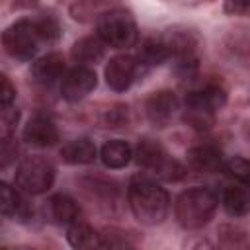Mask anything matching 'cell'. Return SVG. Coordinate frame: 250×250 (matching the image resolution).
I'll return each mask as SVG.
<instances>
[{
	"mask_svg": "<svg viewBox=\"0 0 250 250\" xmlns=\"http://www.w3.org/2000/svg\"><path fill=\"white\" fill-rule=\"evenodd\" d=\"M166 59H170V51L160 35L146 37L141 43L139 55H137V61L141 62V66H156V64H162Z\"/></svg>",
	"mask_w": 250,
	"mask_h": 250,
	"instance_id": "cell-22",
	"label": "cell"
},
{
	"mask_svg": "<svg viewBox=\"0 0 250 250\" xmlns=\"http://www.w3.org/2000/svg\"><path fill=\"white\" fill-rule=\"evenodd\" d=\"M221 203L230 217H244L250 213V191L240 186H229L221 195Z\"/></svg>",
	"mask_w": 250,
	"mask_h": 250,
	"instance_id": "cell-21",
	"label": "cell"
},
{
	"mask_svg": "<svg viewBox=\"0 0 250 250\" xmlns=\"http://www.w3.org/2000/svg\"><path fill=\"white\" fill-rule=\"evenodd\" d=\"M100 160L109 170L125 168L133 160V148L129 143L121 139H111L100 148Z\"/></svg>",
	"mask_w": 250,
	"mask_h": 250,
	"instance_id": "cell-19",
	"label": "cell"
},
{
	"mask_svg": "<svg viewBox=\"0 0 250 250\" xmlns=\"http://www.w3.org/2000/svg\"><path fill=\"white\" fill-rule=\"evenodd\" d=\"M0 121H2V133L4 135H10V131L16 127L18 119H20V111L16 107V104L12 105H0Z\"/></svg>",
	"mask_w": 250,
	"mask_h": 250,
	"instance_id": "cell-26",
	"label": "cell"
},
{
	"mask_svg": "<svg viewBox=\"0 0 250 250\" xmlns=\"http://www.w3.org/2000/svg\"><path fill=\"white\" fill-rule=\"evenodd\" d=\"M102 244L104 248H123V246H131V242L127 240V232L119 230V229H107L102 234Z\"/></svg>",
	"mask_w": 250,
	"mask_h": 250,
	"instance_id": "cell-25",
	"label": "cell"
},
{
	"mask_svg": "<svg viewBox=\"0 0 250 250\" xmlns=\"http://www.w3.org/2000/svg\"><path fill=\"white\" fill-rule=\"evenodd\" d=\"M66 240L72 248H104L102 244V232L94 230L90 225L78 221L68 227Z\"/></svg>",
	"mask_w": 250,
	"mask_h": 250,
	"instance_id": "cell-23",
	"label": "cell"
},
{
	"mask_svg": "<svg viewBox=\"0 0 250 250\" xmlns=\"http://www.w3.org/2000/svg\"><path fill=\"white\" fill-rule=\"evenodd\" d=\"M178 98L172 90H158L152 92L146 102H145V113L148 117V121L156 127H164L168 125V121L174 117L176 109H178Z\"/></svg>",
	"mask_w": 250,
	"mask_h": 250,
	"instance_id": "cell-11",
	"label": "cell"
},
{
	"mask_svg": "<svg viewBox=\"0 0 250 250\" xmlns=\"http://www.w3.org/2000/svg\"><path fill=\"white\" fill-rule=\"evenodd\" d=\"M31 72H33L35 82L49 86L64 76V59L61 53H47L33 62Z\"/></svg>",
	"mask_w": 250,
	"mask_h": 250,
	"instance_id": "cell-15",
	"label": "cell"
},
{
	"mask_svg": "<svg viewBox=\"0 0 250 250\" xmlns=\"http://www.w3.org/2000/svg\"><path fill=\"white\" fill-rule=\"evenodd\" d=\"M113 8H119V0H74L68 12L76 21H98Z\"/></svg>",
	"mask_w": 250,
	"mask_h": 250,
	"instance_id": "cell-20",
	"label": "cell"
},
{
	"mask_svg": "<svg viewBox=\"0 0 250 250\" xmlns=\"http://www.w3.org/2000/svg\"><path fill=\"white\" fill-rule=\"evenodd\" d=\"M105 47H107V45L102 41L100 35H88V37L78 39V41L72 45L70 55H72V59H74L78 64L90 66V64H96V62H100V61L104 59Z\"/></svg>",
	"mask_w": 250,
	"mask_h": 250,
	"instance_id": "cell-18",
	"label": "cell"
},
{
	"mask_svg": "<svg viewBox=\"0 0 250 250\" xmlns=\"http://www.w3.org/2000/svg\"><path fill=\"white\" fill-rule=\"evenodd\" d=\"M98 35L107 47L113 49H129L137 43L139 39V29L137 21L131 12L123 8H113L105 12L98 21H96Z\"/></svg>",
	"mask_w": 250,
	"mask_h": 250,
	"instance_id": "cell-3",
	"label": "cell"
},
{
	"mask_svg": "<svg viewBox=\"0 0 250 250\" xmlns=\"http://www.w3.org/2000/svg\"><path fill=\"white\" fill-rule=\"evenodd\" d=\"M160 37L166 43L170 57H174V59L195 57V49L199 45V37L195 31L186 29V27H172L166 33H162Z\"/></svg>",
	"mask_w": 250,
	"mask_h": 250,
	"instance_id": "cell-13",
	"label": "cell"
},
{
	"mask_svg": "<svg viewBox=\"0 0 250 250\" xmlns=\"http://www.w3.org/2000/svg\"><path fill=\"white\" fill-rule=\"evenodd\" d=\"M219 205V197L209 188H189L182 191L174 203V215L182 229L195 230L205 227Z\"/></svg>",
	"mask_w": 250,
	"mask_h": 250,
	"instance_id": "cell-2",
	"label": "cell"
},
{
	"mask_svg": "<svg viewBox=\"0 0 250 250\" xmlns=\"http://www.w3.org/2000/svg\"><path fill=\"white\" fill-rule=\"evenodd\" d=\"M49 213L57 225H64V227H70V225L82 221L80 205L66 193H57L49 199Z\"/></svg>",
	"mask_w": 250,
	"mask_h": 250,
	"instance_id": "cell-16",
	"label": "cell"
},
{
	"mask_svg": "<svg viewBox=\"0 0 250 250\" xmlns=\"http://www.w3.org/2000/svg\"><path fill=\"white\" fill-rule=\"evenodd\" d=\"M16 102V88L12 86V82L2 76V90H0V105H12Z\"/></svg>",
	"mask_w": 250,
	"mask_h": 250,
	"instance_id": "cell-28",
	"label": "cell"
},
{
	"mask_svg": "<svg viewBox=\"0 0 250 250\" xmlns=\"http://www.w3.org/2000/svg\"><path fill=\"white\" fill-rule=\"evenodd\" d=\"M127 201L131 207L133 217L146 227L160 225L170 209V197L168 191L146 176H137L129 182L127 188Z\"/></svg>",
	"mask_w": 250,
	"mask_h": 250,
	"instance_id": "cell-1",
	"label": "cell"
},
{
	"mask_svg": "<svg viewBox=\"0 0 250 250\" xmlns=\"http://www.w3.org/2000/svg\"><path fill=\"white\" fill-rule=\"evenodd\" d=\"M223 10L230 16L250 18V0H225Z\"/></svg>",
	"mask_w": 250,
	"mask_h": 250,
	"instance_id": "cell-27",
	"label": "cell"
},
{
	"mask_svg": "<svg viewBox=\"0 0 250 250\" xmlns=\"http://www.w3.org/2000/svg\"><path fill=\"white\" fill-rule=\"evenodd\" d=\"M133 158L141 168L154 172L160 180L178 182L186 176V166L168 156L164 146L154 139H141L133 150Z\"/></svg>",
	"mask_w": 250,
	"mask_h": 250,
	"instance_id": "cell-4",
	"label": "cell"
},
{
	"mask_svg": "<svg viewBox=\"0 0 250 250\" xmlns=\"http://www.w3.org/2000/svg\"><path fill=\"white\" fill-rule=\"evenodd\" d=\"M23 141L37 148H49L59 143V129L55 121L47 115H33L25 125L21 133Z\"/></svg>",
	"mask_w": 250,
	"mask_h": 250,
	"instance_id": "cell-10",
	"label": "cell"
},
{
	"mask_svg": "<svg viewBox=\"0 0 250 250\" xmlns=\"http://www.w3.org/2000/svg\"><path fill=\"white\" fill-rule=\"evenodd\" d=\"M14 180L25 195H41L55 182V166L45 156L33 154L18 164Z\"/></svg>",
	"mask_w": 250,
	"mask_h": 250,
	"instance_id": "cell-6",
	"label": "cell"
},
{
	"mask_svg": "<svg viewBox=\"0 0 250 250\" xmlns=\"http://www.w3.org/2000/svg\"><path fill=\"white\" fill-rule=\"evenodd\" d=\"M188 164L197 170V172H205V174H213L223 170L225 160H223V152L213 146V145H197L191 146L188 150Z\"/></svg>",
	"mask_w": 250,
	"mask_h": 250,
	"instance_id": "cell-14",
	"label": "cell"
},
{
	"mask_svg": "<svg viewBox=\"0 0 250 250\" xmlns=\"http://www.w3.org/2000/svg\"><path fill=\"white\" fill-rule=\"evenodd\" d=\"M98 84V76L94 68L86 64H76L74 68L66 70L61 82V94L66 102H80L84 100Z\"/></svg>",
	"mask_w": 250,
	"mask_h": 250,
	"instance_id": "cell-7",
	"label": "cell"
},
{
	"mask_svg": "<svg viewBox=\"0 0 250 250\" xmlns=\"http://www.w3.org/2000/svg\"><path fill=\"white\" fill-rule=\"evenodd\" d=\"M227 102V90L219 82H207L197 90L186 94V109L215 115Z\"/></svg>",
	"mask_w": 250,
	"mask_h": 250,
	"instance_id": "cell-9",
	"label": "cell"
},
{
	"mask_svg": "<svg viewBox=\"0 0 250 250\" xmlns=\"http://www.w3.org/2000/svg\"><path fill=\"white\" fill-rule=\"evenodd\" d=\"M23 191L16 186L12 188L10 184L2 182L0 184V209L2 215L6 219H14V221H27L33 215L31 205L27 203V199L21 195Z\"/></svg>",
	"mask_w": 250,
	"mask_h": 250,
	"instance_id": "cell-12",
	"label": "cell"
},
{
	"mask_svg": "<svg viewBox=\"0 0 250 250\" xmlns=\"http://www.w3.org/2000/svg\"><path fill=\"white\" fill-rule=\"evenodd\" d=\"M223 172L227 176H230L232 180H236L238 184L250 188V160L248 158L236 156V158L227 160L225 166H223Z\"/></svg>",
	"mask_w": 250,
	"mask_h": 250,
	"instance_id": "cell-24",
	"label": "cell"
},
{
	"mask_svg": "<svg viewBox=\"0 0 250 250\" xmlns=\"http://www.w3.org/2000/svg\"><path fill=\"white\" fill-rule=\"evenodd\" d=\"M45 41L37 20H18L2 33L4 51L18 61H31Z\"/></svg>",
	"mask_w": 250,
	"mask_h": 250,
	"instance_id": "cell-5",
	"label": "cell"
},
{
	"mask_svg": "<svg viewBox=\"0 0 250 250\" xmlns=\"http://www.w3.org/2000/svg\"><path fill=\"white\" fill-rule=\"evenodd\" d=\"M141 68V62L137 61V57L131 55H115L109 59V62L105 64L104 76L105 82L111 90L115 92H125L137 78Z\"/></svg>",
	"mask_w": 250,
	"mask_h": 250,
	"instance_id": "cell-8",
	"label": "cell"
},
{
	"mask_svg": "<svg viewBox=\"0 0 250 250\" xmlns=\"http://www.w3.org/2000/svg\"><path fill=\"white\" fill-rule=\"evenodd\" d=\"M61 158L70 166H86L98 158V148L90 139H74L61 148Z\"/></svg>",
	"mask_w": 250,
	"mask_h": 250,
	"instance_id": "cell-17",
	"label": "cell"
}]
</instances>
